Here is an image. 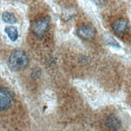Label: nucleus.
Here are the masks:
<instances>
[{
    "instance_id": "1",
    "label": "nucleus",
    "mask_w": 131,
    "mask_h": 131,
    "mask_svg": "<svg viewBox=\"0 0 131 131\" xmlns=\"http://www.w3.org/2000/svg\"><path fill=\"white\" fill-rule=\"evenodd\" d=\"M28 58L26 53L21 50H15L11 54L9 60V68L13 71H21L27 67Z\"/></svg>"
},
{
    "instance_id": "2",
    "label": "nucleus",
    "mask_w": 131,
    "mask_h": 131,
    "mask_svg": "<svg viewBox=\"0 0 131 131\" xmlns=\"http://www.w3.org/2000/svg\"><path fill=\"white\" fill-rule=\"evenodd\" d=\"M12 96L9 91L4 87H0V111H4L10 107Z\"/></svg>"
},
{
    "instance_id": "3",
    "label": "nucleus",
    "mask_w": 131,
    "mask_h": 131,
    "mask_svg": "<svg viewBox=\"0 0 131 131\" xmlns=\"http://www.w3.org/2000/svg\"><path fill=\"white\" fill-rule=\"evenodd\" d=\"M49 21L42 19L35 22L32 26V31L38 37H42L46 33L49 27Z\"/></svg>"
},
{
    "instance_id": "4",
    "label": "nucleus",
    "mask_w": 131,
    "mask_h": 131,
    "mask_svg": "<svg viewBox=\"0 0 131 131\" xmlns=\"http://www.w3.org/2000/svg\"><path fill=\"white\" fill-rule=\"evenodd\" d=\"M77 34L80 37L84 39H91L95 36L96 30L92 26L85 25L78 28Z\"/></svg>"
},
{
    "instance_id": "5",
    "label": "nucleus",
    "mask_w": 131,
    "mask_h": 131,
    "mask_svg": "<svg viewBox=\"0 0 131 131\" xmlns=\"http://www.w3.org/2000/svg\"><path fill=\"white\" fill-rule=\"evenodd\" d=\"M105 125L111 130L116 131L121 127V122L114 115H110L105 121Z\"/></svg>"
},
{
    "instance_id": "6",
    "label": "nucleus",
    "mask_w": 131,
    "mask_h": 131,
    "mask_svg": "<svg viewBox=\"0 0 131 131\" xmlns=\"http://www.w3.org/2000/svg\"><path fill=\"white\" fill-rule=\"evenodd\" d=\"M128 26L127 20L124 18H119L114 22L113 25V28L116 33L122 34L126 31Z\"/></svg>"
},
{
    "instance_id": "7",
    "label": "nucleus",
    "mask_w": 131,
    "mask_h": 131,
    "mask_svg": "<svg viewBox=\"0 0 131 131\" xmlns=\"http://www.w3.org/2000/svg\"><path fill=\"white\" fill-rule=\"evenodd\" d=\"M5 32L11 41H15L17 40L18 37V31L15 27L10 26L7 27L5 29Z\"/></svg>"
},
{
    "instance_id": "8",
    "label": "nucleus",
    "mask_w": 131,
    "mask_h": 131,
    "mask_svg": "<svg viewBox=\"0 0 131 131\" xmlns=\"http://www.w3.org/2000/svg\"><path fill=\"white\" fill-rule=\"evenodd\" d=\"M2 19L5 22L8 24H13L16 22V18L15 15L13 13L7 11L3 12Z\"/></svg>"
}]
</instances>
